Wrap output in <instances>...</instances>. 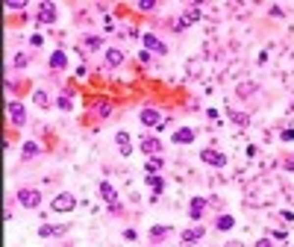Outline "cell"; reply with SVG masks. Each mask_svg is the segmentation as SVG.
<instances>
[{
  "label": "cell",
  "mask_w": 294,
  "mask_h": 247,
  "mask_svg": "<svg viewBox=\"0 0 294 247\" xmlns=\"http://www.w3.org/2000/svg\"><path fill=\"white\" fill-rule=\"evenodd\" d=\"M200 162H203V165H212V168L221 171V168L230 165V156L221 153V150H215V147H203V150H200Z\"/></svg>",
  "instance_id": "6da1fadb"
},
{
  "label": "cell",
  "mask_w": 294,
  "mask_h": 247,
  "mask_svg": "<svg viewBox=\"0 0 294 247\" xmlns=\"http://www.w3.org/2000/svg\"><path fill=\"white\" fill-rule=\"evenodd\" d=\"M15 200H18L24 209H38V206H41V192H38V189H18Z\"/></svg>",
  "instance_id": "7a4b0ae2"
},
{
  "label": "cell",
  "mask_w": 294,
  "mask_h": 247,
  "mask_svg": "<svg viewBox=\"0 0 294 247\" xmlns=\"http://www.w3.org/2000/svg\"><path fill=\"white\" fill-rule=\"evenodd\" d=\"M6 112H9L12 127H24V124H27V109H24V103H21V100H9Z\"/></svg>",
  "instance_id": "3957f363"
},
{
  "label": "cell",
  "mask_w": 294,
  "mask_h": 247,
  "mask_svg": "<svg viewBox=\"0 0 294 247\" xmlns=\"http://www.w3.org/2000/svg\"><path fill=\"white\" fill-rule=\"evenodd\" d=\"M74 206H77V197H74L71 192H59V194L53 197V203H50L53 212H71Z\"/></svg>",
  "instance_id": "277c9868"
},
{
  "label": "cell",
  "mask_w": 294,
  "mask_h": 247,
  "mask_svg": "<svg viewBox=\"0 0 294 247\" xmlns=\"http://www.w3.org/2000/svg\"><path fill=\"white\" fill-rule=\"evenodd\" d=\"M206 209H209V200H206V197H200V194H197V197H191V200H188V218H191L194 224H197V221H203Z\"/></svg>",
  "instance_id": "5b68a950"
},
{
  "label": "cell",
  "mask_w": 294,
  "mask_h": 247,
  "mask_svg": "<svg viewBox=\"0 0 294 247\" xmlns=\"http://www.w3.org/2000/svg\"><path fill=\"white\" fill-rule=\"evenodd\" d=\"M141 41H144V50H150V53H159V56H165V53H168V44H165L156 32H144V35H141Z\"/></svg>",
  "instance_id": "8992f818"
},
{
  "label": "cell",
  "mask_w": 294,
  "mask_h": 247,
  "mask_svg": "<svg viewBox=\"0 0 294 247\" xmlns=\"http://www.w3.org/2000/svg\"><path fill=\"white\" fill-rule=\"evenodd\" d=\"M35 21H38V24H53V21H56V3L41 0V3H38V12H35Z\"/></svg>",
  "instance_id": "52a82bcc"
},
{
  "label": "cell",
  "mask_w": 294,
  "mask_h": 247,
  "mask_svg": "<svg viewBox=\"0 0 294 247\" xmlns=\"http://www.w3.org/2000/svg\"><path fill=\"white\" fill-rule=\"evenodd\" d=\"M138 121H141L144 127H156V130H162V112L153 109V106L141 109V112H138Z\"/></svg>",
  "instance_id": "ba28073f"
},
{
  "label": "cell",
  "mask_w": 294,
  "mask_h": 247,
  "mask_svg": "<svg viewBox=\"0 0 294 247\" xmlns=\"http://www.w3.org/2000/svg\"><path fill=\"white\" fill-rule=\"evenodd\" d=\"M138 150L147 153V156H159V153H162V141H159V136H144V138L138 141Z\"/></svg>",
  "instance_id": "9c48e42d"
},
{
  "label": "cell",
  "mask_w": 294,
  "mask_h": 247,
  "mask_svg": "<svg viewBox=\"0 0 294 247\" xmlns=\"http://www.w3.org/2000/svg\"><path fill=\"white\" fill-rule=\"evenodd\" d=\"M68 233V227H62V224H44V227H38V236L41 239H59V236H65Z\"/></svg>",
  "instance_id": "30bf717a"
},
{
  "label": "cell",
  "mask_w": 294,
  "mask_h": 247,
  "mask_svg": "<svg viewBox=\"0 0 294 247\" xmlns=\"http://www.w3.org/2000/svg\"><path fill=\"white\" fill-rule=\"evenodd\" d=\"M194 138H197V133H194L191 127H180V130L171 136V141H174V144H191Z\"/></svg>",
  "instance_id": "8fae6325"
},
{
  "label": "cell",
  "mask_w": 294,
  "mask_h": 247,
  "mask_svg": "<svg viewBox=\"0 0 294 247\" xmlns=\"http://www.w3.org/2000/svg\"><path fill=\"white\" fill-rule=\"evenodd\" d=\"M115 144H118L121 156H133V138H130V133H115Z\"/></svg>",
  "instance_id": "7c38bea8"
},
{
  "label": "cell",
  "mask_w": 294,
  "mask_h": 247,
  "mask_svg": "<svg viewBox=\"0 0 294 247\" xmlns=\"http://www.w3.org/2000/svg\"><path fill=\"white\" fill-rule=\"evenodd\" d=\"M203 236H206V227H188L183 230V245H197Z\"/></svg>",
  "instance_id": "4fadbf2b"
},
{
  "label": "cell",
  "mask_w": 294,
  "mask_h": 247,
  "mask_svg": "<svg viewBox=\"0 0 294 247\" xmlns=\"http://www.w3.org/2000/svg\"><path fill=\"white\" fill-rule=\"evenodd\" d=\"M50 68H53V71H65V68H68V53H65L62 47L50 53Z\"/></svg>",
  "instance_id": "5bb4252c"
},
{
  "label": "cell",
  "mask_w": 294,
  "mask_h": 247,
  "mask_svg": "<svg viewBox=\"0 0 294 247\" xmlns=\"http://www.w3.org/2000/svg\"><path fill=\"white\" fill-rule=\"evenodd\" d=\"M100 197L106 200V206H115V203H118V192H115V186L103 180V183H100Z\"/></svg>",
  "instance_id": "9a60e30c"
},
{
  "label": "cell",
  "mask_w": 294,
  "mask_h": 247,
  "mask_svg": "<svg viewBox=\"0 0 294 247\" xmlns=\"http://www.w3.org/2000/svg\"><path fill=\"white\" fill-rule=\"evenodd\" d=\"M106 65H109V68L124 65V53H121L118 47H106Z\"/></svg>",
  "instance_id": "2e32d148"
},
{
  "label": "cell",
  "mask_w": 294,
  "mask_h": 247,
  "mask_svg": "<svg viewBox=\"0 0 294 247\" xmlns=\"http://www.w3.org/2000/svg\"><path fill=\"white\" fill-rule=\"evenodd\" d=\"M233 227H236V218H233V215H218V218H215V230H218V233H230Z\"/></svg>",
  "instance_id": "e0dca14e"
},
{
  "label": "cell",
  "mask_w": 294,
  "mask_h": 247,
  "mask_svg": "<svg viewBox=\"0 0 294 247\" xmlns=\"http://www.w3.org/2000/svg\"><path fill=\"white\" fill-rule=\"evenodd\" d=\"M38 153H41L38 141H24V144H21V156H24V159H35Z\"/></svg>",
  "instance_id": "ac0fdd59"
},
{
  "label": "cell",
  "mask_w": 294,
  "mask_h": 247,
  "mask_svg": "<svg viewBox=\"0 0 294 247\" xmlns=\"http://www.w3.org/2000/svg\"><path fill=\"white\" fill-rule=\"evenodd\" d=\"M144 183L153 189V194H162V192H165V180H162L159 174H147V177H144Z\"/></svg>",
  "instance_id": "d6986e66"
},
{
  "label": "cell",
  "mask_w": 294,
  "mask_h": 247,
  "mask_svg": "<svg viewBox=\"0 0 294 247\" xmlns=\"http://www.w3.org/2000/svg\"><path fill=\"white\" fill-rule=\"evenodd\" d=\"M100 47H103V38H100V35H85V38H82V50L94 53V50H100Z\"/></svg>",
  "instance_id": "ffe728a7"
},
{
  "label": "cell",
  "mask_w": 294,
  "mask_h": 247,
  "mask_svg": "<svg viewBox=\"0 0 294 247\" xmlns=\"http://www.w3.org/2000/svg\"><path fill=\"white\" fill-rule=\"evenodd\" d=\"M168 236H171V227H165V224L150 227V242H162V239H168Z\"/></svg>",
  "instance_id": "44dd1931"
},
{
  "label": "cell",
  "mask_w": 294,
  "mask_h": 247,
  "mask_svg": "<svg viewBox=\"0 0 294 247\" xmlns=\"http://www.w3.org/2000/svg\"><path fill=\"white\" fill-rule=\"evenodd\" d=\"M32 103L41 106V109H47V106H50V94H47L44 88H35V91H32Z\"/></svg>",
  "instance_id": "7402d4cb"
},
{
  "label": "cell",
  "mask_w": 294,
  "mask_h": 247,
  "mask_svg": "<svg viewBox=\"0 0 294 247\" xmlns=\"http://www.w3.org/2000/svg\"><path fill=\"white\" fill-rule=\"evenodd\" d=\"M94 112H97V118H109L112 115V103L109 100H94Z\"/></svg>",
  "instance_id": "603a6c76"
},
{
  "label": "cell",
  "mask_w": 294,
  "mask_h": 247,
  "mask_svg": "<svg viewBox=\"0 0 294 247\" xmlns=\"http://www.w3.org/2000/svg\"><path fill=\"white\" fill-rule=\"evenodd\" d=\"M227 118H230L233 124H239V127H247V124H250V115H244V112H236V109H230V112H227Z\"/></svg>",
  "instance_id": "cb8c5ba5"
},
{
  "label": "cell",
  "mask_w": 294,
  "mask_h": 247,
  "mask_svg": "<svg viewBox=\"0 0 294 247\" xmlns=\"http://www.w3.org/2000/svg\"><path fill=\"white\" fill-rule=\"evenodd\" d=\"M162 165H165V159H162V153H159V156H150L144 168H147V174H156V171H162Z\"/></svg>",
  "instance_id": "d4e9b609"
},
{
  "label": "cell",
  "mask_w": 294,
  "mask_h": 247,
  "mask_svg": "<svg viewBox=\"0 0 294 247\" xmlns=\"http://www.w3.org/2000/svg\"><path fill=\"white\" fill-rule=\"evenodd\" d=\"M183 18H188V21L194 24V21L203 18V12H200V6H186V9H183Z\"/></svg>",
  "instance_id": "484cf974"
},
{
  "label": "cell",
  "mask_w": 294,
  "mask_h": 247,
  "mask_svg": "<svg viewBox=\"0 0 294 247\" xmlns=\"http://www.w3.org/2000/svg\"><path fill=\"white\" fill-rule=\"evenodd\" d=\"M56 109H62V112H71V109H74V97H68V94H59V97H56Z\"/></svg>",
  "instance_id": "4316f807"
},
{
  "label": "cell",
  "mask_w": 294,
  "mask_h": 247,
  "mask_svg": "<svg viewBox=\"0 0 294 247\" xmlns=\"http://www.w3.org/2000/svg\"><path fill=\"white\" fill-rule=\"evenodd\" d=\"M268 239H274V242H286V239H289V230H286V227H271V230H268Z\"/></svg>",
  "instance_id": "83f0119b"
},
{
  "label": "cell",
  "mask_w": 294,
  "mask_h": 247,
  "mask_svg": "<svg viewBox=\"0 0 294 247\" xmlns=\"http://www.w3.org/2000/svg\"><path fill=\"white\" fill-rule=\"evenodd\" d=\"M12 65H15V68H27V65H29V56H27V53H15V56H12Z\"/></svg>",
  "instance_id": "f1b7e54d"
},
{
  "label": "cell",
  "mask_w": 294,
  "mask_h": 247,
  "mask_svg": "<svg viewBox=\"0 0 294 247\" xmlns=\"http://www.w3.org/2000/svg\"><path fill=\"white\" fill-rule=\"evenodd\" d=\"M6 9H9V12H24V9H27V3H24V0H9V3H6Z\"/></svg>",
  "instance_id": "f546056e"
},
{
  "label": "cell",
  "mask_w": 294,
  "mask_h": 247,
  "mask_svg": "<svg viewBox=\"0 0 294 247\" xmlns=\"http://www.w3.org/2000/svg\"><path fill=\"white\" fill-rule=\"evenodd\" d=\"M135 9H138V12H153V9H156V3H153V0H138V3H135Z\"/></svg>",
  "instance_id": "4dcf8cb0"
},
{
  "label": "cell",
  "mask_w": 294,
  "mask_h": 247,
  "mask_svg": "<svg viewBox=\"0 0 294 247\" xmlns=\"http://www.w3.org/2000/svg\"><path fill=\"white\" fill-rule=\"evenodd\" d=\"M188 27H191V21H188V18H183V15L174 21V29H188Z\"/></svg>",
  "instance_id": "1f68e13d"
},
{
  "label": "cell",
  "mask_w": 294,
  "mask_h": 247,
  "mask_svg": "<svg viewBox=\"0 0 294 247\" xmlns=\"http://www.w3.org/2000/svg\"><path fill=\"white\" fill-rule=\"evenodd\" d=\"M121 35H124V38H138V32H135L133 27H121Z\"/></svg>",
  "instance_id": "d6a6232c"
},
{
  "label": "cell",
  "mask_w": 294,
  "mask_h": 247,
  "mask_svg": "<svg viewBox=\"0 0 294 247\" xmlns=\"http://www.w3.org/2000/svg\"><path fill=\"white\" fill-rule=\"evenodd\" d=\"M29 44H32V47H41V44H44V35H41V32L29 35Z\"/></svg>",
  "instance_id": "836d02e7"
},
{
  "label": "cell",
  "mask_w": 294,
  "mask_h": 247,
  "mask_svg": "<svg viewBox=\"0 0 294 247\" xmlns=\"http://www.w3.org/2000/svg\"><path fill=\"white\" fill-rule=\"evenodd\" d=\"M150 59H153L150 50H141V53H138V62H141V65H150Z\"/></svg>",
  "instance_id": "e575fe53"
},
{
  "label": "cell",
  "mask_w": 294,
  "mask_h": 247,
  "mask_svg": "<svg viewBox=\"0 0 294 247\" xmlns=\"http://www.w3.org/2000/svg\"><path fill=\"white\" fill-rule=\"evenodd\" d=\"M253 247H274V239H268V236H265V239H256Z\"/></svg>",
  "instance_id": "d590c367"
},
{
  "label": "cell",
  "mask_w": 294,
  "mask_h": 247,
  "mask_svg": "<svg viewBox=\"0 0 294 247\" xmlns=\"http://www.w3.org/2000/svg\"><path fill=\"white\" fill-rule=\"evenodd\" d=\"M283 141H294V127H289V130H283V136H280Z\"/></svg>",
  "instance_id": "8d00e7d4"
},
{
  "label": "cell",
  "mask_w": 294,
  "mask_h": 247,
  "mask_svg": "<svg viewBox=\"0 0 294 247\" xmlns=\"http://www.w3.org/2000/svg\"><path fill=\"white\" fill-rule=\"evenodd\" d=\"M124 239H127V242H138V233H135V230H124Z\"/></svg>",
  "instance_id": "74e56055"
},
{
  "label": "cell",
  "mask_w": 294,
  "mask_h": 247,
  "mask_svg": "<svg viewBox=\"0 0 294 247\" xmlns=\"http://www.w3.org/2000/svg\"><path fill=\"white\" fill-rule=\"evenodd\" d=\"M271 15H274V18H283L286 12H283V6H271Z\"/></svg>",
  "instance_id": "f35d334b"
},
{
  "label": "cell",
  "mask_w": 294,
  "mask_h": 247,
  "mask_svg": "<svg viewBox=\"0 0 294 247\" xmlns=\"http://www.w3.org/2000/svg\"><path fill=\"white\" fill-rule=\"evenodd\" d=\"M283 168H286V171H294V153L286 159V162H283Z\"/></svg>",
  "instance_id": "ab89813d"
},
{
  "label": "cell",
  "mask_w": 294,
  "mask_h": 247,
  "mask_svg": "<svg viewBox=\"0 0 294 247\" xmlns=\"http://www.w3.org/2000/svg\"><path fill=\"white\" fill-rule=\"evenodd\" d=\"M280 218H283V221H294V212H289V209H283V212H280Z\"/></svg>",
  "instance_id": "60d3db41"
},
{
  "label": "cell",
  "mask_w": 294,
  "mask_h": 247,
  "mask_svg": "<svg viewBox=\"0 0 294 247\" xmlns=\"http://www.w3.org/2000/svg\"><path fill=\"white\" fill-rule=\"evenodd\" d=\"M224 247H244V245H241V242H236V239H233V242H227V245H224Z\"/></svg>",
  "instance_id": "b9f144b4"
}]
</instances>
